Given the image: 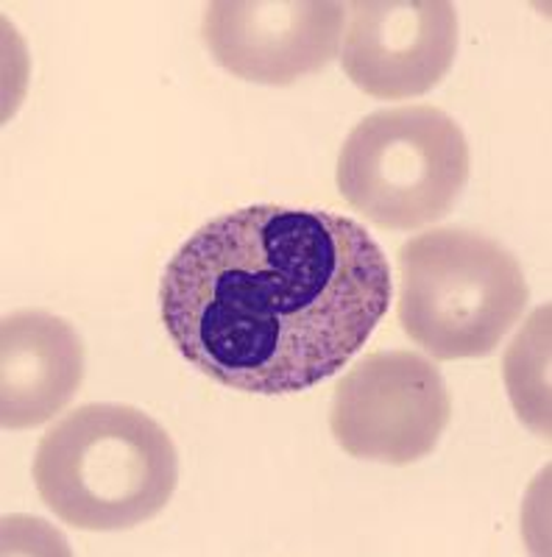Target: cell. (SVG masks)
Returning <instances> with one entry per match:
<instances>
[{
	"label": "cell",
	"mask_w": 552,
	"mask_h": 557,
	"mask_svg": "<svg viewBox=\"0 0 552 557\" xmlns=\"http://www.w3.org/2000/svg\"><path fill=\"white\" fill-rule=\"evenodd\" d=\"M452 421V396L416 351L366 355L332 393L330 430L349 457L410 466L432 455Z\"/></svg>",
	"instance_id": "cell-5"
},
{
	"label": "cell",
	"mask_w": 552,
	"mask_h": 557,
	"mask_svg": "<svg viewBox=\"0 0 552 557\" xmlns=\"http://www.w3.org/2000/svg\"><path fill=\"white\" fill-rule=\"evenodd\" d=\"M391 293L385 251L355 218L255 203L176 248L159 312L204 376L285 396L335 376L385 318Z\"/></svg>",
	"instance_id": "cell-1"
},
{
	"label": "cell",
	"mask_w": 552,
	"mask_h": 557,
	"mask_svg": "<svg viewBox=\"0 0 552 557\" xmlns=\"http://www.w3.org/2000/svg\"><path fill=\"white\" fill-rule=\"evenodd\" d=\"M469 173L464 128L427 103L371 112L338 153L341 196L368 223L391 232H413L450 215Z\"/></svg>",
	"instance_id": "cell-4"
},
{
	"label": "cell",
	"mask_w": 552,
	"mask_h": 557,
	"mask_svg": "<svg viewBox=\"0 0 552 557\" xmlns=\"http://www.w3.org/2000/svg\"><path fill=\"white\" fill-rule=\"evenodd\" d=\"M32 474L39 499L68 527L132 530L171 502L179 455L148 412L84 405L45 432Z\"/></svg>",
	"instance_id": "cell-2"
},
{
	"label": "cell",
	"mask_w": 552,
	"mask_h": 557,
	"mask_svg": "<svg viewBox=\"0 0 552 557\" xmlns=\"http://www.w3.org/2000/svg\"><path fill=\"white\" fill-rule=\"evenodd\" d=\"M346 12L341 64L366 96H425L455 64L457 12L446 0H355Z\"/></svg>",
	"instance_id": "cell-7"
},
{
	"label": "cell",
	"mask_w": 552,
	"mask_h": 557,
	"mask_svg": "<svg viewBox=\"0 0 552 557\" xmlns=\"http://www.w3.org/2000/svg\"><path fill=\"white\" fill-rule=\"evenodd\" d=\"M400 323L436 360L491 355L519 323L527 278L494 237L469 228H430L402 243Z\"/></svg>",
	"instance_id": "cell-3"
},
{
	"label": "cell",
	"mask_w": 552,
	"mask_h": 557,
	"mask_svg": "<svg viewBox=\"0 0 552 557\" xmlns=\"http://www.w3.org/2000/svg\"><path fill=\"white\" fill-rule=\"evenodd\" d=\"M346 7L335 0H216L201 37L235 78L285 87L341 53Z\"/></svg>",
	"instance_id": "cell-6"
},
{
	"label": "cell",
	"mask_w": 552,
	"mask_h": 557,
	"mask_svg": "<svg viewBox=\"0 0 552 557\" xmlns=\"http://www.w3.org/2000/svg\"><path fill=\"white\" fill-rule=\"evenodd\" d=\"M84 380V343L48 310L9 312L0 326V424L34 430L71 405Z\"/></svg>",
	"instance_id": "cell-8"
}]
</instances>
